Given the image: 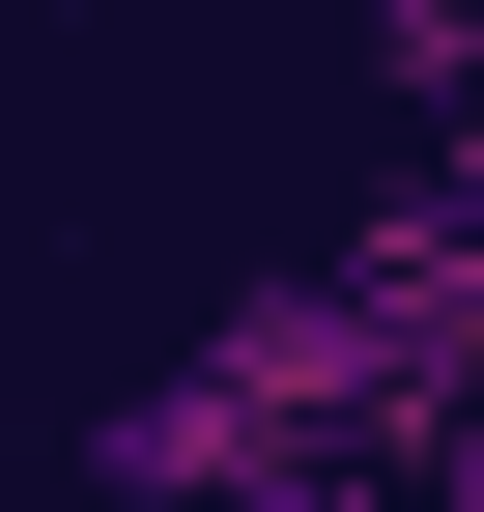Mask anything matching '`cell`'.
Returning a JSON list of instances; mask_svg holds the SVG:
<instances>
[{
	"mask_svg": "<svg viewBox=\"0 0 484 512\" xmlns=\"http://www.w3.org/2000/svg\"><path fill=\"white\" fill-rule=\"evenodd\" d=\"M371 370H399V285H257L200 370H143V399L86 427V484H114V512H228L257 456H314V427L371 399Z\"/></svg>",
	"mask_w": 484,
	"mask_h": 512,
	"instance_id": "cell-1",
	"label": "cell"
},
{
	"mask_svg": "<svg viewBox=\"0 0 484 512\" xmlns=\"http://www.w3.org/2000/svg\"><path fill=\"white\" fill-rule=\"evenodd\" d=\"M371 57H399V86H428V114H484V0H399Z\"/></svg>",
	"mask_w": 484,
	"mask_h": 512,
	"instance_id": "cell-2",
	"label": "cell"
}]
</instances>
